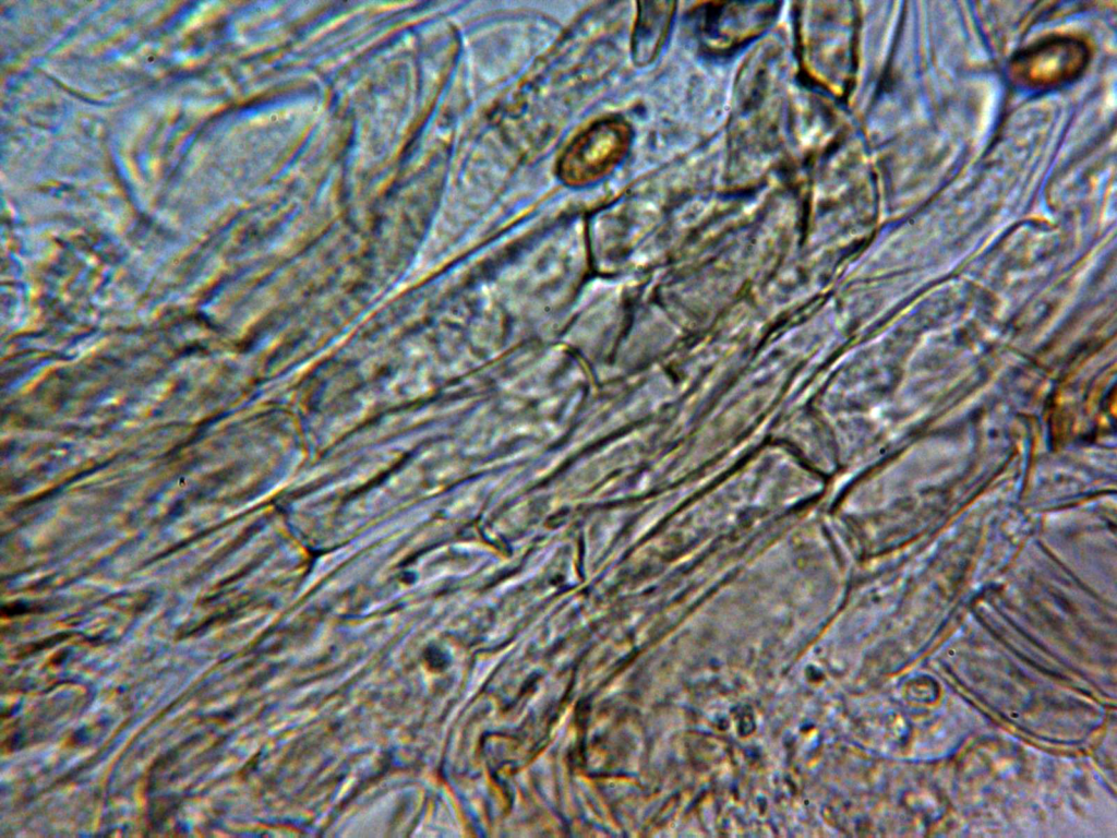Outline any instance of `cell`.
Masks as SVG:
<instances>
[{
	"mask_svg": "<svg viewBox=\"0 0 1117 838\" xmlns=\"http://www.w3.org/2000/svg\"><path fill=\"white\" fill-rule=\"evenodd\" d=\"M630 129L622 120L603 119L580 133L562 155L557 173L567 184L593 182L611 171L626 154Z\"/></svg>",
	"mask_w": 1117,
	"mask_h": 838,
	"instance_id": "cell-1",
	"label": "cell"
},
{
	"mask_svg": "<svg viewBox=\"0 0 1117 838\" xmlns=\"http://www.w3.org/2000/svg\"><path fill=\"white\" fill-rule=\"evenodd\" d=\"M1021 75L1038 84L1057 83L1073 75L1084 61L1080 44L1069 40L1046 43L1021 58Z\"/></svg>",
	"mask_w": 1117,
	"mask_h": 838,
	"instance_id": "cell-2",
	"label": "cell"
}]
</instances>
